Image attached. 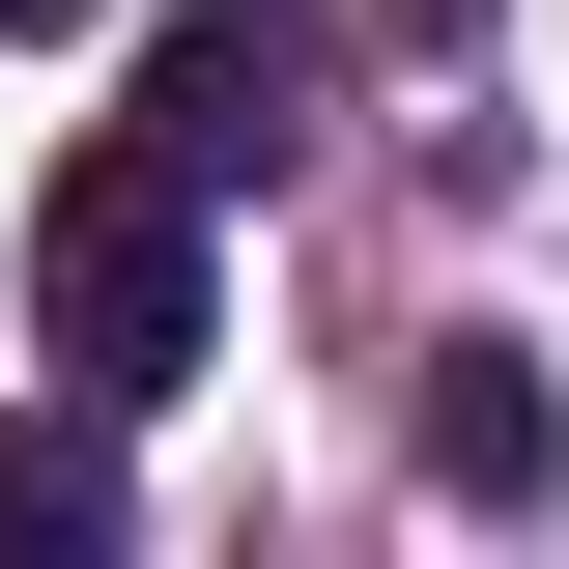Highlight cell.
Here are the masks:
<instances>
[{
    "mask_svg": "<svg viewBox=\"0 0 569 569\" xmlns=\"http://www.w3.org/2000/svg\"><path fill=\"white\" fill-rule=\"evenodd\" d=\"M313 86H342L313 0H171V29H142V142H171L200 200H257L284 142H313Z\"/></svg>",
    "mask_w": 569,
    "mask_h": 569,
    "instance_id": "obj_2",
    "label": "cell"
},
{
    "mask_svg": "<svg viewBox=\"0 0 569 569\" xmlns=\"http://www.w3.org/2000/svg\"><path fill=\"white\" fill-rule=\"evenodd\" d=\"M29 29H86V0H0V58H29Z\"/></svg>",
    "mask_w": 569,
    "mask_h": 569,
    "instance_id": "obj_5",
    "label": "cell"
},
{
    "mask_svg": "<svg viewBox=\"0 0 569 569\" xmlns=\"http://www.w3.org/2000/svg\"><path fill=\"white\" fill-rule=\"evenodd\" d=\"M0 569H114V456L0 399Z\"/></svg>",
    "mask_w": 569,
    "mask_h": 569,
    "instance_id": "obj_4",
    "label": "cell"
},
{
    "mask_svg": "<svg viewBox=\"0 0 569 569\" xmlns=\"http://www.w3.org/2000/svg\"><path fill=\"white\" fill-rule=\"evenodd\" d=\"M29 313H58V399H171V370H200V171L142 114L29 200Z\"/></svg>",
    "mask_w": 569,
    "mask_h": 569,
    "instance_id": "obj_1",
    "label": "cell"
},
{
    "mask_svg": "<svg viewBox=\"0 0 569 569\" xmlns=\"http://www.w3.org/2000/svg\"><path fill=\"white\" fill-rule=\"evenodd\" d=\"M541 456H569V427H541V370H512V342H456V370H427V485H456V512H512Z\"/></svg>",
    "mask_w": 569,
    "mask_h": 569,
    "instance_id": "obj_3",
    "label": "cell"
}]
</instances>
